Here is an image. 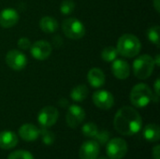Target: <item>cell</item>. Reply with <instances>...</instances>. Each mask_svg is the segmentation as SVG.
I'll use <instances>...</instances> for the list:
<instances>
[{
  "instance_id": "6da1fadb",
  "label": "cell",
  "mask_w": 160,
  "mask_h": 159,
  "mask_svg": "<svg viewBox=\"0 0 160 159\" xmlns=\"http://www.w3.org/2000/svg\"><path fill=\"white\" fill-rule=\"evenodd\" d=\"M115 130L124 136L137 134L142 127V119L134 108L125 106L118 110L113 119Z\"/></svg>"
},
{
  "instance_id": "7a4b0ae2",
  "label": "cell",
  "mask_w": 160,
  "mask_h": 159,
  "mask_svg": "<svg viewBox=\"0 0 160 159\" xmlns=\"http://www.w3.org/2000/svg\"><path fill=\"white\" fill-rule=\"evenodd\" d=\"M118 53L127 58L137 56L142 49L140 39L132 34H125L118 39L116 46Z\"/></svg>"
},
{
  "instance_id": "3957f363",
  "label": "cell",
  "mask_w": 160,
  "mask_h": 159,
  "mask_svg": "<svg viewBox=\"0 0 160 159\" xmlns=\"http://www.w3.org/2000/svg\"><path fill=\"white\" fill-rule=\"evenodd\" d=\"M129 99L133 106L137 108H144L154 100V94L147 84L138 83L130 91Z\"/></svg>"
},
{
  "instance_id": "277c9868",
  "label": "cell",
  "mask_w": 160,
  "mask_h": 159,
  "mask_svg": "<svg viewBox=\"0 0 160 159\" xmlns=\"http://www.w3.org/2000/svg\"><path fill=\"white\" fill-rule=\"evenodd\" d=\"M155 61L154 58L148 54L140 55L133 62V72L134 75L141 80L148 79L155 68Z\"/></svg>"
},
{
  "instance_id": "5b68a950",
  "label": "cell",
  "mask_w": 160,
  "mask_h": 159,
  "mask_svg": "<svg viewBox=\"0 0 160 159\" xmlns=\"http://www.w3.org/2000/svg\"><path fill=\"white\" fill-rule=\"evenodd\" d=\"M62 30L65 36L71 39H80L85 35L83 23L76 18L65 19L62 22Z\"/></svg>"
},
{
  "instance_id": "8992f818",
  "label": "cell",
  "mask_w": 160,
  "mask_h": 159,
  "mask_svg": "<svg viewBox=\"0 0 160 159\" xmlns=\"http://www.w3.org/2000/svg\"><path fill=\"white\" fill-rule=\"evenodd\" d=\"M106 153L110 159H122L128 153V143L121 138L109 140Z\"/></svg>"
},
{
  "instance_id": "52a82bcc",
  "label": "cell",
  "mask_w": 160,
  "mask_h": 159,
  "mask_svg": "<svg viewBox=\"0 0 160 159\" xmlns=\"http://www.w3.org/2000/svg\"><path fill=\"white\" fill-rule=\"evenodd\" d=\"M58 111L52 106H46L40 110L38 115V121L42 127H51L58 120Z\"/></svg>"
},
{
  "instance_id": "ba28073f",
  "label": "cell",
  "mask_w": 160,
  "mask_h": 159,
  "mask_svg": "<svg viewBox=\"0 0 160 159\" xmlns=\"http://www.w3.org/2000/svg\"><path fill=\"white\" fill-rule=\"evenodd\" d=\"M6 63L11 69L20 71L26 67L27 58L22 52L18 50H11L8 52L6 55Z\"/></svg>"
},
{
  "instance_id": "9c48e42d",
  "label": "cell",
  "mask_w": 160,
  "mask_h": 159,
  "mask_svg": "<svg viewBox=\"0 0 160 159\" xmlns=\"http://www.w3.org/2000/svg\"><path fill=\"white\" fill-rule=\"evenodd\" d=\"M84 118H85V112L82 107L75 104L70 105L68 107L66 116V121L69 127L76 128L79 125H81L83 122Z\"/></svg>"
},
{
  "instance_id": "30bf717a",
  "label": "cell",
  "mask_w": 160,
  "mask_h": 159,
  "mask_svg": "<svg viewBox=\"0 0 160 159\" xmlns=\"http://www.w3.org/2000/svg\"><path fill=\"white\" fill-rule=\"evenodd\" d=\"M52 45L45 40H38L36 41L35 43L31 44L30 47V52L31 55L39 61H43L45 59H47L51 53H52Z\"/></svg>"
},
{
  "instance_id": "8fae6325",
  "label": "cell",
  "mask_w": 160,
  "mask_h": 159,
  "mask_svg": "<svg viewBox=\"0 0 160 159\" xmlns=\"http://www.w3.org/2000/svg\"><path fill=\"white\" fill-rule=\"evenodd\" d=\"M94 104L101 110H110L114 104V97L109 91L98 90L92 97Z\"/></svg>"
},
{
  "instance_id": "7c38bea8",
  "label": "cell",
  "mask_w": 160,
  "mask_h": 159,
  "mask_svg": "<svg viewBox=\"0 0 160 159\" xmlns=\"http://www.w3.org/2000/svg\"><path fill=\"white\" fill-rule=\"evenodd\" d=\"M99 154V143L96 141H87L80 148L79 156L81 159H97Z\"/></svg>"
},
{
  "instance_id": "4fadbf2b",
  "label": "cell",
  "mask_w": 160,
  "mask_h": 159,
  "mask_svg": "<svg viewBox=\"0 0 160 159\" xmlns=\"http://www.w3.org/2000/svg\"><path fill=\"white\" fill-rule=\"evenodd\" d=\"M19 21V14L14 8L7 7L0 12V25L4 28L14 26Z\"/></svg>"
},
{
  "instance_id": "5bb4252c",
  "label": "cell",
  "mask_w": 160,
  "mask_h": 159,
  "mask_svg": "<svg viewBox=\"0 0 160 159\" xmlns=\"http://www.w3.org/2000/svg\"><path fill=\"white\" fill-rule=\"evenodd\" d=\"M112 71L115 78L119 80H126L130 74V67L128 63L122 59L114 60L112 66Z\"/></svg>"
},
{
  "instance_id": "9a60e30c",
  "label": "cell",
  "mask_w": 160,
  "mask_h": 159,
  "mask_svg": "<svg viewBox=\"0 0 160 159\" xmlns=\"http://www.w3.org/2000/svg\"><path fill=\"white\" fill-rule=\"evenodd\" d=\"M19 135L25 142H34L39 136V129L32 124H24L20 127Z\"/></svg>"
},
{
  "instance_id": "2e32d148",
  "label": "cell",
  "mask_w": 160,
  "mask_h": 159,
  "mask_svg": "<svg viewBox=\"0 0 160 159\" xmlns=\"http://www.w3.org/2000/svg\"><path fill=\"white\" fill-rule=\"evenodd\" d=\"M87 80L90 85L94 88H99L105 83V74L98 67H93L87 74Z\"/></svg>"
},
{
  "instance_id": "e0dca14e",
  "label": "cell",
  "mask_w": 160,
  "mask_h": 159,
  "mask_svg": "<svg viewBox=\"0 0 160 159\" xmlns=\"http://www.w3.org/2000/svg\"><path fill=\"white\" fill-rule=\"evenodd\" d=\"M18 143V137L12 131H2L0 132V148L11 149Z\"/></svg>"
},
{
  "instance_id": "ac0fdd59",
  "label": "cell",
  "mask_w": 160,
  "mask_h": 159,
  "mask_svg": "<svg viewBox=\"0 0 160 159\" xmlns=\"http://www.w3.org/2000/svg\"><path fill=\"white\" fill-rule=\"evenodd\" d=\"M143 137L150 142H157L160 139V128L156 124H148L143 128Z\"/></svg>"
},
{
  "instance_id": "d6986e66",
  "label": "cell",
  "mask_w": 160,
  "mask_h": 159,
  "mask_svg": "<svg viewBox=\"0 0 160 159\" xmlns=\"http://www.w3.org/2000/svg\"><path fill=\"white\" fill-rule=\"evenodd\" d=\"M39 27L44 33L51 34L57 30L58 22L51 16H44L39 21Z\"/></svg>"
},
{
  "instance_id": "ffe728a7",
  "label": "cell",
  "mask_w": 160,
  "mask_h": 159,
  "mask_svg": "<svg viewBox=\"0 0 160 159\" xmlns=\"http://www.w3.org/2000/svg\"><path fill=\"white\" fill-rule=\"evenodd\" d=\"M88 93H89V90L86 85L79 84L71 90L70 97L72 100H74L76 102H82L87 97Z\"/></svg>"
},
{
  "instance_id": "44dd1931",
  "label": "cell",
  "mask_w": 160,
  "mask_h": 159,
  "mask_svg": "<svg viewBox=\"0 0 160 159\" xmlns=\"http://www.w3.org/2000/svg\"><path fill=\"white\" fill-rule=\"evenodd\" d=\"M118 55L117 49L113 46H107L101 52V58L105 62H112Z\"/></svg>"
},
{
  "instance_id": "7402d4cb",
  "label": "cell",
  "mask_w": 160,
  "mask_h": 159,
  "mask_svg": "<svg viewBox=\"0 0 160 159\" xmlns=\"http://www.w3.org/2000/svg\"><path fill=\"white\" fill-rule=\"evenodd\" d=\"M147 37H148V39L152 43H154L158 47H159L160 27L158 25H154V26L150 27L147 31Z\"/></svg>"
},
{
  "instance_id": "603a6c76",
  "label": "cell",
  "mask_w": 160,
  "mask_h": 159,
  "mask_svg": "<svg viewBox=\"0 0 160 159\" xmlns=\"http://www.w3.org/2000/svg\"><path fill=\"white\" fill-rule=\"evenodd\" d=\"M82 132L85 137L88 138H93L97 135V133L98 132V127L96 124L94 123H87L85 125H83L82 128Z\"/></svg>"
},
{
  "instance_id": "cb8c5ba5",
  "label": "cell",
  "mask_w": 160,
  "mask_h": 159,
  "mask_svg": "<svg viewBox=\"0 0 160 159\" xmlns=\"http://www.w3.org/2000/svg\"><path fill=\"white\" fill-rule=\"evenodd\" d=\"M39 134L42 137V142H44V144L52 145L54 142V140H55L54 134L52 131L48 130L46 127H42L41 129H39Z\"/></svg>"
},
{
  "instance_id": "d4e9b609",
  "label": "cell",
  "mask_w": 160,
  "mask_h": 159,
  "mask_svg": "<svg viewBox=\"0 0 160 159\" xmlns=\"http://www.w3.org/2000/svg\"><path fill=\"white\" fill-rule=\"evenodd\" d=\"M75 8V3L73 0H64L60 5V12L64 15H68L73 12Z\"/></svg>"
},
{
  "instance_id": "484cf974",
  "label": "cell",
  "mask_w": 160,
  "mask_h": 159,
  "mask_svg": "<svg viewBox=\"0 0 160 159\" xmlns=\"http://www.w3.org/2000/svg\"><path fill=\"white\" fill-rule=\"evenodd\" d=\"M8 159H34V157L28 151L18 150L10 153L8 157Z\"/></svg>"
},
{
  "instance_id": "4316f807",
  "label": "cell",
  "mask_w": 160,
  "mask_h": 159,
  "mask_svg": "<svg viewBox=\"0 0 160 159\" xmlns=\"http://www.w3.org/2000/svg\"><path fill=\"white\" fill-rule=\"evenodd\" d=\"M96 138V142H98L100 144H105L109 142L110 140V133L106 130H102L100 132H98L97 135L95 136Z\"/></svg>"
},
{
  "instance_id": "83f0119b",
  "label": "cell",
  "mask_w": 160,
  "mask_h": 159,
  "mask_svg": "<svg viewBox=\"0 0 160 159\" xmlns=\"http://www.w3.org/2000/svg\"><path fill=\"white\" fill-rule=\"evenodd\" d=\"M17 44H18V47L22 50H28L31 47V41L29 40V38L24 37H21L17 41Z\"/></svg>"
},
{
  "instance_id": "f1b7e54d",
  "label": "cell",
  "mask_w": 160,
  "mask_h": 159,
  "mask_svg": "<svg viewBox=\"0 0 160 159\" xmlns=\"http://www.w3.org/2000/svg\"><path fill=\"white\" fill-rule=\"evenodd\" d=\"M152 155L154 159H160V145H156L153 148Z\"/></svg>"
},
{
  "instance_id": "f546056e",
  "label": "cell",
  "mask_w": 160,
  "mask_h": 159,
  "mask_svg": "<svg viewBox=\"0 0 160 159\" xmlns=\"http://www.w3.org/2000/svg\"><path fill=\"white\" fill-rule=\"evenodd\" d=\"M159 84H160V80L158 79L155 82V91H156V95L157 97L159 96Z\"/></svg>"
},
{
  "instance_id": "4dcf8cb0",
  "label": "cell",
  "mask_w": 160,
  "mask_h": 159,
  "mask_svg": "<svg viewBox=\"0 0 160 159\" xmlns=\"http://www.w3.org/2000/svg\"><path fill=\"white\" fill-rule=\"evenodd\" d=\"M153 6H154V7L156 8V10H157L158 12H159L160 11V0H154V1H153Z\"/></svg>"
},
{
  "instance_id": "1f68e13d",
  "label": "cell",
  "mask_w": 160,
  "mask_h": 159,
  "mask_svg": "<svg viewBox=\"0 0 160 159\" xmlns=\"http://www.w3.org/2000/svg\"><path fill=\"white\" fill-rule=\"evenodd\" d=\"M154 61H155V65H157L158 67H159L160 66V56L159 54H157V56H156V59H154Z\"/></svg>"
},
{
  "instance_id": "d6a6232c",
  "label": "cell",
  "mask_w": 160,
  "mask_h": 159,
  "mask_svg": "<svg viewBox=\"0 0 160 159\" xmlns=\"http://www.w3.org/2000/svg\"><path fill=\"white\" fill-rule=\"evenodd\" d=\"M98 159H108V158H106V157H100V158H98Z\"/></svg>"
}]
</instances>
